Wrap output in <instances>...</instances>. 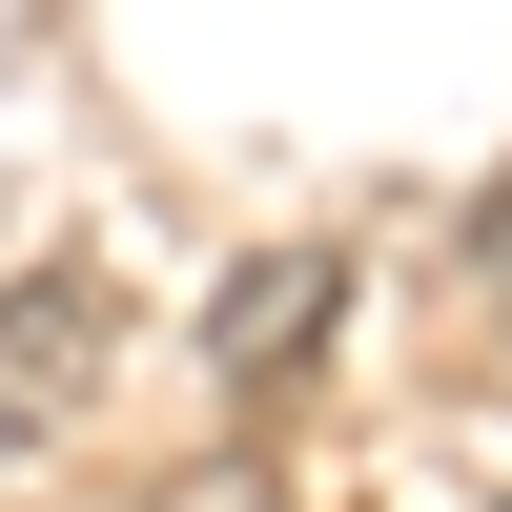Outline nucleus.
I'll return each mask as SVG.
<instances>
[{"mask_svg":"<svg viewBox=\"0 0 512 512\" xmlns=\"http://www.w3.org/2000/svg\"><path fill=\"white\" fill-rule=\"evenodd\" d=\"M103 267H21V287H0V431H82V410H103Z\"/></svg>","mask_w":512,"mask_h":512,"instance_id":"f257e3e1","label":"nucleus"},{"mask_svg":"<svg viewBox=\"0 0 512 512\" xmlns=\"http://www.w3.org/2000/svg\"><path fill=\"white\" fill-rule=\"evenodd\" d=\"M328 308H349V267H328V246H267V267H246L226 308H205V369H226V390H287Z\"/></svg>","mask_w":512,"mask_h":512,"instance_id":"f03ea898","label":"nucleus"}]
</instances>
